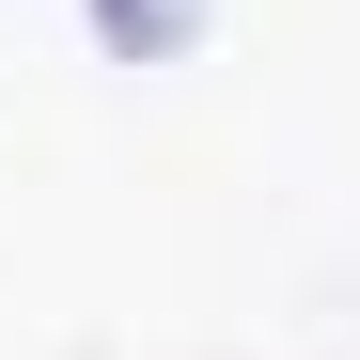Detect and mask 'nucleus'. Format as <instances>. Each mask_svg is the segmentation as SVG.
<instances>
[{
  "label": "nucleus",
  "instance_id": "f257e3e1",
  "mask_svg": "<svg viewBox=\"0 0 360 360\" xmlns=\"http://www.w3.org/2000/svg\"><path fill=\"white\" fill-rule=\"evenodd\" d=\"M79 16H94V47H110V63H188L219 0H79Z\"/></svg>",
  "mask_w": 360,
  "mask_h": 360
}]
</instances>
